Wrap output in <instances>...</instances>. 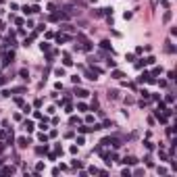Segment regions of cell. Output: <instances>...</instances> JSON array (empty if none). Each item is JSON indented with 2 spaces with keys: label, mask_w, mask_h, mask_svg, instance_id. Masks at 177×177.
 <instances>
[{
  "label": "cell",
  "mask_w": 177,
  "mask_h": 177,
  "mask_svg": "<svg viewBox=\"0 0 177 177\" xmlns=\"http://www.w3.org/2000/svg\"><path fill=\"white\" fill-rule=\"evenodd\" d=\"M17 144H19V148H27L29 140H27V138H19V140H17Z\"/></svg>",
  "instance_id": "cell-1"
},
{
  "label": "cell",
  "mask_w": 177,
  "mask_h": 177,
  "mask_svg": "<svg viewBox=\"0 0 177 177\" xmlns=\"http://www.w3.org/2000/svg\"><path fill=\"white\" fill-rule=\"evenodd\" d=\"M88 94L90 92H86V90H81V88H77V90H75V96H79V98H86Z\"/></svg>",
  "instance_id": "cell-2"
},
{
  "label": "cell",
  "mask_w": 177,
  "mask_h": 177,
  "mask_svg": "<svg viewBox=\"0 0 177 177\" xmlns=\"http://www.w3.org/2000/svg\"><path fill=\"white\" fill-rule=\"evenodd\" d=\"M123 163H125V165H135V163H138V158H133V156H125V158H123Z\"/></svg>",
  "instance_id": "cell-3"
},
{
  "label": "cell",
  "mask_w": 177,
  "mask_h": 177,
  "mask_svg": "<svg viewBox=\"0 0 177 177\" xmlns=\"http://www.w3.org/2000/svg\"><path fill=\"white\" fill-rule=\"evenodd\" d=\"M23 129H25V131H33V123L31 121H25V123H23Z\"/></svg>",
  "instance_id": "cell-4"
},
{
  "label": "cell",
  "mask_w": 177,
  "mask_h": 177,
  "mask_svg": "<svg viewBox=\"0 0 177 177\" xmlns=\"http://www.w3.org/2000/svg\"><path fill=\"white\" fill-rule=\"evenodd\" d=\"M8 63H13V52H8V54L4 56V61H2V65H8Z\"/></svg>",
  "instance_id": "cell-5"
},
{
  "label": "cell",
  "mask_w": 177,
  "mask_h": 177,
  "mask_svg": "<svg viewBox=\"0 0 177 177\" xmlns=\"http://www.w3.org/2000/svg\"><path fill=\"white\" fill-rule=\"evenodd\" d=\"M100 48L108 50V48H110V42H108V40H104V42H100Z\"/></svg>",
  "instance_id": "cell-6"
},
{
  "label": "cell",
  "mask_w": 177,
  "mask_h": 177,
  "mask_svg": "<svg viewBox=\"0 0 177 177\" xmlns=\"http://www.w3.org/2000/svg\"><path fill=\"white\" fill-rule=\"evenodd\" d=\"M19 75H21L23 79H29V71H27V69H21V73H19Z\"/></svg>",
  "instance_id": "cell-7"
},
{
  "label": "cell",
  "mask_w": 177,
  "mask_h": 177,
  "mask_svg": "<svg viewBox=\"0 0 177 177\" xmlns=\"http://www.w3.org/2000/svg\"><path fill=\"white\" fill-rule=\"evenodd\" d=\"M67 40H69V38H67V35H56V42H58V44H63V42H67Z\"/></svg>",
  "instance_id": "cell-8"
},
{
  "label": "cell",
  "mask_w": 177,
  "mask_h": 177,
  "mask_svg": "<svg viewBox=\"0 0 177 177\" xmlns=\"http://www.w3.org/2000/svg\"><path fill=\"white\" fill-rule=\"evenodd\" d=\"M54 73L58 75V77H65V69H63V67H58V69L54 71Z\"/></svg>",
  "instance_id": "cell-9"
},
{
  "label": "cell",
  "mask_w": 177,
  "mask_h": 177,
  "mask_svg": "<svg viewBox=\"0 0 177 177\" xmlns=\"http://www.w3.org/2000/svg\"><path fill=\"white\" fill-rule=\"evenodd\" d=\"M113 77L115 79H123V73H121V71H113Z\"/></svg>",
  "instance_id": "cell-10"
},
{
  "label": "cell",
  "mask_w": 177,
  "mask_h": 177,
  "mask_svg": "<svg viewBox=\"0 0 177 177\" xmlns=\"http://www.w3.org/2000/svg\"><path fill=\"white\" fill-rule=\"evenodd\" d=\"M117 94H119L117 90H110V92H108V98H113V100H115V98H117Z\"/></svg>",
  "instance_id": "cell-11"
},
{
  "label": "cell",
  "mask_w": 177,
  "mask_h": 177,
  "mask_svg": "<svg viewBox=\"0 0 177 177\" xmlns=\"http://www.w3.org/2000/svg\"><path fill=\"white\" fill-rule=\"evenodd\" d=\"M21 10H23V13H25V15H31V6H23Z\"/></svg>",
  "instance_id": "cell-12"
},
{
  "label": "cell",
  "mask_w": 177,
  "mask_h": 177,
  "mask_svg": "<svg viewBox=\"0 0 177 177\" xmlns=\"http://www.w3.org/2000/svg\"><path fill=\"white\" fill-rule=\"evenodd\" d=\"M40 48H42V52H48V48H50V46H48V44H44V42H42V44H40Z\"/></svg>",
  "instance_id": "cell-13"
},
{
  "label": "cell",
  "mask_w": 177,
  "mask_h": 177,
  "mask_svg": "<svg viewBox=\"0 0 177 177\" xmlns=\"http://www.w3.org/2000/svg\"><path fill=\"white\" fill-rule=\"evenodd\" d=\"M35 152H38V154H44V152H46V148H42V146H38V148H35Z\"/></svg>",
  "instance_id": "cell-14"
},
{
  "label": "cell",
  "mask_w": 177,
  "mask_h": 177,
  "mask_svg": "<svg viewBox=\"0 0 177 177\" xmlns=\"http://www.w3.org/2000/svg\"><path fill=\"white\" fill-rule=\"evenodd\" d=\"M163 19H165V21H171V10H167V13H165Z\"/></svg>",
  "instance_id": "cell-15"
},
{
  "label": "cell",
  "mask_w": 177,
  "mask_h": 177,
  "mask_svg": "<svg viewBox=\"0 0 177 177\" xmlns=\"http://www.w3.org/2000/svg\"><path fill=\"white\" fill-rule=\"evenodd\" d=\"M63 63H65V65H67V67H69V65H73V61H71V58H69V56H65V61H63Z\"/></svg>",
  "instance_id": "cell-16"
},
{
  "label": "cell",
  "mask_w": 177,
  "mask_h": 177,
  "mask_svg": "<svg viewBox=\"0 0 177 177\" xmlns=\"http://www.w3.org/2000/svg\"><path fill=\"white\" fill-rule=\"evenodd\" d=\"M2 150H4V146H2V144H0V152H2Z\"/></svg>",
  "instance_id": "cell-17"
},
{
  "label": "cell",
  "mask_w": 177,
  "mask_h": 177,
  "mask_svg": "<svg viewBox=\"0 0 177 177\" xmlns=\"http://www.w3.org/2000/svg\"><path fill=\"white\" fill-rule=\"evenodd\" d=\"M0 13H2V10H0Z\"/></svg>",
  "instance_id": "cell-18"
}]
</instances>
